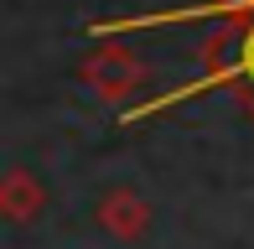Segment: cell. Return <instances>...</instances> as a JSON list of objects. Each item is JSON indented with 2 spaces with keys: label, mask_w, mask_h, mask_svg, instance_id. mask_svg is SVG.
Masks as SVG:
<instances>
[{
  "label": "cell",
  "mask_w": 254,
  "mask_h": 249,
  "mask_svg": "<svg viewBox=\"0 0 254 249\" xmlns=\"http://www.w3.org/2000/svg\"><path fill=\"white\" fill-rule=\"evenodd\" d=\"M83 78L99 88L104 99H114V94H125V88H130L135 78H140V62H135L125 47H99L94 58L83 62Z\"/></svg>",
  "instance_id": "6da1fadb"
},
{
  "label": "cell",
  "mask_w": 254,
  "mask_h": 249,
  "mask_svg": "<svg viewBox=\"0 0 254 249\" xmlns=\"http://www.w3.org/2000/svg\"><path fill=\"white\" fill-rule=\"evenodd\" d=\"M104 223H109L114 234H140L145 213H140V202H135L130 192H125V197H120V192H114V197L104 202Z\"/></svg>",
  "instance_id": "7a4b0ae2"
},
{
  "label": "cell",
  "mask_w": 254,
  "mask_h": 249,
  "mask_svg": "<svg viewBox=\"0 0 254 249\" xmlns=\"http://www.w3.org/2000/svg\"><path fill=\"white\" fill-rule=\"evenodd\" d=\"M244 5H249V16H254V0H244Z\"/></svg>",
  "instance_id": "3957f363"
}]
</instances>
